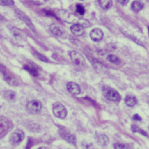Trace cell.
Segmentation results:
<instances>
[{
    "label": "cell",
    "instance_id": "obj_21",
    "mask_svg": "<svg viewBox=\"0 0 149 149\" xmlns=\"http://www.w3.org/2000/svg\"><path fill=\"white\" fill-rule=\"evenodd\" d=\"M131 7H132V10L136 12H138L143 9L144 4L143 3H141L139 1H135L134 2L132 3Z\"/></svg>",
    "mask_w": 149,
    "mask_h": 149
},
{
    "label": "cell",
    "instance_id": "obj_22",
    "mask_svg": "<svg viewBox=\"0 0 149 149\" xmlns=\"http://www.w3.org/2000/svg\"><path fill=\"white\" fill-rule=\"evenodd\" d=\"M107 61H109L110 62L116 64V65H119L121 63V60L119 59V58L113 54H110L107 57Z\"/></svg>",
    "mask_w": 149,
    "mask_h": 149
},
{
    "label": "cell",
    "instance_id": "obj_32",
    "mask_svg": "<svg viewBox=\"0 0 149 149\" xmlns=\"http://www.w3.org/2000/svg\"><path fill=\"white\" fill-rule=\"evenodd\" d=\"M3 19H4V17L1 14H0V21H2Z\"/></svg>",
    "mask_w": 149,
    "mask_h": 149
},
{
    "label": "cell",
    "instance_id": "obj_10",
    "mask_svg": "<svg viewBox=\"0 0 149 149\" xmlns=\"http://www.w3.org/2000/svg\"><path fill=\"white\" fill-rule=\"evenodd\" d=\"M90 37L93 41L98 42L103 39V32L100 29H94L90 32Z\"/></svg>",
    "mask_w": 149,
    "mask_h": 149
},
{
    "label": "cell",
    "instance_id": "obj_36",
    "mask_svg": "<svg viewBox=\"0 0 149 149\" xmlns=\"http://www.w3.org/2000/svg\"><path fill=\"white\" fill-rule=\"evenodd\" d=\"M148 130H149V128H148Z\"/></svg>",
    "mask_w": 149,
    "mask_h": 149
},
{
    "label": "cell",
    "instance_id": "obj_33",
    "mask_svg": "<svg viewBox=\"0 0 149 149\" xmlns=\"http://www.w3.org/2000/svg\"><path fill=\"white\" fill-rule=\"evenodd\" d=\"M38 149H48V148L47 147H40L38 148Z\"/></svg>",
    "mask_w": 149,
    "mask_h": 149
},
{
    "label": "cell",
    "instance_id": "obj_14",
    "mask_svg": "<svg viewBox=\"0 0 149 149\" xmlns=\"http://www.w3.org/2000/svg\"><path fill=\"white\" fill-rule=\"evenodd\" d=\"M50 31L56 36H62L63 34V29L57 24H52L50 26Z\"/></svg>",
    "mask_w": 149,
    "mask_h": 149
},
{
    "label": "cell",
    "instance_id": "obj_34",
    "mask_svg": "<svg viewBox=\"0 0 149 149\" xmlns=\"http://www.w3.org/2000/svg\"><path fill=\"white\" fill-rule=\"evenodd\" d=\"M148 32H149V26L148 27Z\"/></svg>",
    "mask_w": 149,
    "mask_h": 149
},
{
    "label": "cell",
    "instance_id": "obj_25",
    "mask_svg": "<svg viewBox=\"0 0 149 149\" xmlns=\"http://www.w3.org/2000/svg\"><path fill=\"white\" fill-rule=\"evenodd\" d=\"M34 54H35V56L38 58V59H39L41 61L44 62H48L49 60L47 59V58L45 56L41 54L40 53H38L37 52H35Z\"/></svg>",
    "mask_w": 149,
    "mask_h": 149
},
{
    "label": "cell",
    "instance_id": "obj_12",
    "mask_svg": "<svg viewBox=\"0 0 149 149\" xmlns=\"http://www.w3.org/2000/svg\"><path fill=\"white\" fill-rule=\"evenodd\" d=\"M67 88L68 91L73 95H78L81 92L80 87L75 82H69L67 85Z\"/></svg>",
    "mask_w": 149,
    "mask_h": 149
},
{
    "label": "cell",
    "instance_id": "obj_13",
    "mask_svg": "<svg viewBox=\"0 0 149 149\" xmlns=\"http://www.w3.org/2000/svg\"><path fill=\"white\" fill-rule=\"evenodd\" d=\"M71 31L76 36H82L85 33V29L80 24H75L71 27Z\"/></svg>",
    "mask_w": 149,
    "mask_h": 149
},
{
    "label": "cell",
    "instance_id": "obj_15",
    "mask_svg": "<svg viewBox=\"0 0 149 149\" xmlns=\"http://www.w3.org/2000/svg\"><path fill=\"white\" fill-rule=\"evenodd\" d=\"M97 140L99 144L102 146H106L109 142V139L104 134H99L97 136Z\"/></svg>",
    "mask_w": 149,
    "mask_h": 149
},
{
    "label": "cell",
    "instance_id": "obj_8",
    "mask_svg": "<svg viewBox=\"0 0 149 149\" xmlns=\"http://www.w3.org/2000/svg\"><path fill=\"white\" fill-rule=\"evenodd\" d=\"M70 56L73 63L77 66H83L85 63V59L83 56L77 52L72 51Z\"/></svg>",
    "mask_w": 149,
    "mask_h": 149
},
{
    "label": "cell",
    "instance_id": "obj_3",
    "mask_svg": "<svg viewBox=\"0 0 149 149\" xmlns=\"http://www.w3.org/2000/svg\"><path fill=\"white\" fill-rule=\"evenodd\" d=\"M15 14H16V16H17V17L20 20H21L22 22H24L25 24H26V26L32 31H33V32L35 31V29L33 24L30 19L28 17V16L26 14H25L23 12H22L21 10H20L18 9H16L15 10Z\"/></svg>",
    "mask_w": 149,
    "mask_h": 149
},
{
    "label": "cell",
    "instance_id": "obj_29",
    "mask_svg": "<svg viewBox=\"0 0 149 149\" xmlns=\"http://www.w3.org/2000/svg\"><path fill=\"white\" fill-rule=\"evenodd\" d=\"M133 119H134V120L138 121H141V117H139V115H138V114H135V115H134Z\"/></svg>",
    "mask_w": 149,
    "mask_h": 149
},
{
    "label": "cell",
    "instance_id": "obj_28",
    "mask_svg": "<svg viewBox=\"0 0 149 149\" xmlns=\"http://www.w3.org/2000/svg\"><path fill=\"white\" fill-rule=\"evenodd\" d=\"M1 1L3 4L6 6H13L14 5L13 0H1Z\"/></svg>",
    "mask_w": 149,
    "mask_h": 149
},
{
    "label": "cell",
    "instance_id": "obj_4",
    "mask_svg": "<svg viewBox=\"0 0 149 149\" xmlns=\"http://www.w3.org/2000/svg\"><path fill=\"white\" fill-rule=\"evenodd\" d=\"M24 138V132L20 129H16L11 134L9 140L10 143L13 146L19 144Z\"/></svg>",
    "mask_w": 149,
    "mask_h": 149
},
{
    "label": "cell",
    "instance_id": "obj_27",
    "mask_svg": "<svg viewBox=\"0 0 149 149\" xmlns=\"http://www.w3.org/2000/svg\"><path fill=\"white\" fill-rule=\"evenodd\" d=\"M76 10H77V12L81 15H83L85 12L84 7L81 4H77L76 6Z\"/></svg>",
    "mask_w": 149,
    "mask_h": 149
},
{
    "label": "cell",
    "instance_id": "obj_31",
    "mask_svg": "<svg viewBox=\"0 0 149 149\" xmlns=\"http://www.w3.org/2000/svg\"><path fill=\"white\" fill-rule=\"evenodd\" d=\"M45 14H46L47 15H48V16H54V17H56V16L54 15V14L53 12H52L51 11L46 10V11H45Z\"/></svg>",
    "mask_w": 149,
    "mask_h": 149
},
{
    "label": "cell",
    "instance_id": "obj_20",
    "mask_svg": "<svg viewBox=\"0 0 149 149\" xmlns=\"http://www.w3.org/2000/svg\"><path fill=\"white\" fill-rule=\"evenodd\" d=\"M99 4L103 9H109L112 6V0H98Z\"/></svg>",
    "mask_w": 149,
    "mask_h": 149
},
{
    "label": "cell",
    "instance_id": "obj_17",
    "mask_svg": "<svg viewBox=\"0 0 149 149\" xmlns=\"http://www.w3.org/2000/svg\"><path fill=\"white\" fill-rule=\"evenodd\" d=\"M24 69L26 70L27 71H28L31 76L34 77H37L39 74L38 70L37 68L33 65H25L24 66Z\"/></svg>",
    "mask_w": 149,
    "mask_h": 149
},
{
    "label": "cell",
    "instance_id": "obj_35",
    "mask_svg": "<svg viewBox=\"0 0 149 149\" xmlns=\"http://www.w3.org/2000/svg\"><path fill=\"white\" fill-rule=\"evenodd\" d=\"M80 1H84V0H80Z\"/></svg>",
    "mask_w": 149,
    "mask_h": 149
},
{
    "label": "cell",
    "instance_id": "obj_6",
    "mask_svg": "<svg viewBox=\"0 0 149 149\" xmlns=\"http://www.w3.org/2000/svg\"><path fill=\"white\" fill-rule=\"evenodd\" d=\"M9 129V122L4 116H0V138L5 136Z\"/></svg>",
    "mask_w": 149,
    "mask_h": 149
},
{
    "label": "cell",
    "instance_id": "obj_5",
    "mask_svg": "<svg viewBox=\"0 0 149 149\" xmlns=\"http://www.w3.org/2000/svg\"><path fill=\"white\" fill-rule=\"evenodd\" d=\"M27 111L32 113H37L42 109V103L40 101L33 100L28 103L27 105Z\"/></svg>",
    "mask_w": 149,
    "mask_h": 149
},
{
    "label": "cell",
    "instance_id": "obj_1",
    "mask_svg": "<svg viewBox=\"0 0 149 149\" xmlns=\"http://www.w3.org/2000/svg\"><path fill=\"white\" fill-rule=\"evenodd\" d=\"M0 71L2 72L6 81L8 84L12 86H18L20 84L19 79L16 77L4 66L0 64Z\"/></svg>",
    "mask_w": 149,
    "mask_h": 149
},
{
    "label": "cell",
    "instance_id": "obj_26",
    "mask_svg": "<svg viewBox=\"0 0 149 149\" xmlns=\"http://www.w3.org/2000/svg\"><path fill=\"white\" fill-rule=\"evenodd\" d=\"M115 149H132L130 146L122 144H115L114 145Z\"/></svg>",
    "mask_w": 149,
    "mask_h": 149
},
{
    "label": "cell",
    "instance_id": "obj_30",
    "mask_svg": "<svg viewBox=\"0 0 149 149\" xmlns=\"http://www.w3.org/2000/svg\"><path fill=\"white\" fill-rule=\"evenodd\" d=\"M118 2L120 3H121V4H124V5H126L128 3L129 0H118Z\"/></svg>",
    "mask_w": 149,
    "mask_h": 149
},
{
    "label": "cell",
    "instance_id": "obj_18",
    "mask_svg": "<svg viewBox=\"0 0 149 149\" xmlns=\"http://www.w3.org/2000/svg\"><path fill=\"white\" fill-rule=\"evenodd\" d=\"M125 102L126 104L129 107H133L136 104L137 99L135 96L129 95L125 98Z\"/></svg>",
    "mask_w": 149,
    "mask_h": 149
},
{
    "label": "cell",
    "instance_id": "obj_23",
    "mask_svg": "<svg viewBox=\"0 0 149 149\" xmlns=\"http://www.w3.org/2000/svg\"><path fill=\"white\" fill-rule=\"evenodd\" d=\"M131 130L132 132H138V133L141 134L145 136H148V134L146 131H144V130H142L141 129H140L139 127H138V126H136L135 125H132Z\"/></svg>",
    "mask_w": 149,
    "mask_h": 149
},
{
    "label": "cell",
    "instance_id": "obj_11",
    "mask_svg": "<svg viewBox=\"0 0 149 149\" xmlns=\"http://www.w3.org/2000/svg\"><path fill=\"white\" fill-rule=\"evenodd\" d=\"M61 135L62 138H63L67 141L68 143L72 144H76V138L74 135L70 133L67 130H61Z\"/></svg>",
    "mask_w": 149,
    "mask_h": 149
},
{
    "label": "cell",
    "instance_id": "obj_24",
    "mask_svg": "<svg viewBox=\"0 0 149 149\" xmlns=\"http://www.w3.org/2000/svg\"><path fill=\"white\" fill-rule=\"evenodd\" d=\"M5 96L7 98L9 99L10 100H13V99H15L16 94L15 93L12 91L9 90V91H7L5 93Z\"/></svg>",
    "mask_w": 149,
    "mask_h": 149
},
{
    "label": "cell",
    "instance_id": "obj_2",
    "mask_svg": "<svg viewBox=\"0 0 149 149\" xmlns=\"http://www.w3.org/2000/svg\"><path fill=\"white\" fill-rule=\"evenodd\" d=\"M53 113L55 117L63 119L67 115V111L65 107L61 103L57 102L55 103L53 106Z\"/></svg>",
    "mask_w": 149,
    "mask_h": 149
},
{
    "label": "cell",
    "instance_id": "obj_9",
    "mask_svg": "<svg viewBox=\"0 0 149 149\" xmlns=\"http://www.w3.org/2000/svg\"><path fill=\"white\" fill-rule=\"evenodd\" d=\"M58 15L61 19L68 22H74L76 20V16H74L72 14L66 10H59Z\"/></svg>",
    "mask_w": 149,
    "mask_h": 149
},
{
    "label": "cell",
    "instance_id": "obj_16",
    "mask_svg": "<svg viewBox=\"0 0 149 149\" xmlns=\"http://www.w3.org/2000/svg\"><path fill=\"white\" fill-rule=\"evenodd\" d=\"M10 31L12 35L16 39L21 40L24 38V35L23 34V33L16 27H12L10 29Z\"/></svg>",
    "mask_w": 149,
    "mask_h": 149
},
{
    "label": "cell",
    "instance_id": "obj_7",
    "mask_svg": "<svg viewBox=\"0 0 149 149\" xmlns=\"http://www.w3.org/2000/svg\"><path fill=\"white\" fill-rule=\"evenodd\" d=\"M104 95L109 100L118 102L121 100V96L120 94L113 89L109 88L106 89L104 92Z\"/></svg>",
    "mask_w": 149,
    "mask_h": 149
},
{
    "label": "cell",
    "instance_id": "obj_19",
    "mask_svg": "<svg viewBox=\"0 0 149 149\" xmlns=\"http://www.w3.org/2000/svg\"><path fill=\"white\" fill-rule=\"evenodd\" d=\"M91 63L93 65L94 68L98 71H103L106 68L104 66L102 63L98 62L95 59H92L91 60Z\"/></svg>",
    "mask_w": 149,
    "mask_h": 149
}]
</instances>
